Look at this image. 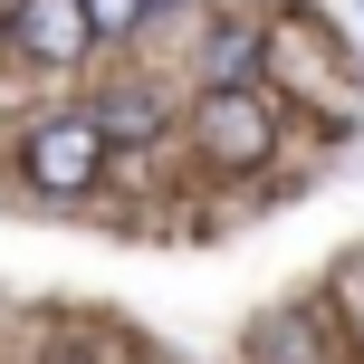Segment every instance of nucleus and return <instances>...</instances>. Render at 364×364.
<instances>
[{"instance_id": "obj_2", "label": "nucleus", "mask_w": 364, "mask_h": 364, "mask_svg": "<svg viewBox=\"0 0 364 364\" xmlns=\"http://www.w3.org/2000/svg\"><path fill=\"white\" fill-rule=\"evenodd\" d=\"M19 173H29V192H48V201L96 192V173H106V134H96V115H48V125H29Z\"/></svg>"}, {"instance_id": "obj_5", "label": "nucleus", "mask_w": 364, "mask_h": 364, "mask_svg": "<svg viewBox=\"0 0 364 364\" xmlns=\"http://www.w3.org/2000/svg\"><path fill=\"white\" fill-rule=\"evenodd\" d=\"M250 68H259V29L250 19L211 29V87H250Z\"/></svg>"}, {"instance_id": "obj_3", "label": "nucleus", "mask_w": 364, "mask_h": 364, "mask_svg": "<svg viewBox=\"0 0 364 364\" xmlns=\"http://www.w3.org/2000/svg\"><path fill=\"white\" fill-rule=\"evenodd\" d=\"M10 48L29 58V68H77V58L96 48L87 0H10Z\"/></svg>"}, {"instance_id": "obj_4", "label": "nucleus", "mask_w": 364, "mask_h": 364, "mask_svg": "<svg viewBox=\"0 0 364 364\" xmlns=\"http://www.w3.org/2000/svg\"><path fill=\"white\" fill-rule=\"evenodd\" d=\"M87 115H96V134H106V144H154V134H164V106H154V96H134V87H125V96H96Z\"/></svg>"}, {"instance_id": "obj_1", "label": "nucleus", "mask_w": 364, "mask_h": 364, "mask_svg": "<svg viewBox=\"0 0 364 364\" xmlns=\"http://www.w3.org/2000/svg\"><path fill=\"white\" fill-rule=\"evenodd\" d=\"M192 134H201V154H211L220 173H259L278 154V106L259 87H211L201 115H192Z\"/></svg>"}, {"instance_id": "obj_6", "label": "nucleus", "mask_w": 364, "mask_h": 364, "mask_svg": "<svg viewBox=\"0 0 364 364\" xmlns=\"http://www.w3.org/2000/svg\"><path fill=\"white\" fill-rule=\"evenodd\" d=\"M144 10H154V0H87V29L96 38H125V29H144Z\"/></svg>"}, {"instance_id": "obj_7", "label": "nucleus", "mask_w": 364, "mask_h": 364, "mask_svg": "<svg viewBox=\"0 0 364 364\" xmlns=\"http://www.w3.org/2000/svg\"><path fill=\"white\" fill-rule=\"evenodd\" d=\"M0 48H10V0H0Z\"/></svg>"}]
</instances>
